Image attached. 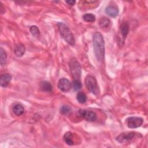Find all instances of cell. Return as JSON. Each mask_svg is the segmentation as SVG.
Here are the masks:
<instances>
[{"label":"cell","mask_w":148,"mask_h":148,"mask_svg":"<svg viewBox=\"0 0 148 148\" xmlns=\"http://www.w3.org/2000/svg\"><path fill=\"white\" fill-rule=\"evenodd\" d=\"M93 47L96 59L101 62L105 57V42L102 34L95 32L93 35Z\"/></svg>","instance_id":"obj_1"},{"label":"cell","mask_w":148,"mask_h":148,"mask_svg":"<svg viewBox=\"0 0 148 148\" xmlns=\"http://www.w3.org/2000/svg\"><path fill=\"white\" fill-rule=\"evenodd\" d=\"M58 28L60 34L62 38L70 45L73 46L75 45V38L72 33L71 31L69 29L68 27L63 23H58L57 24Z\"/></svg>","instance_id":"obj_2"},{"label":"cell","mask_w":148,"mask_h":148,"mask_svg":"<svg viewBox=\"0 0 148 148\" xmlns=\"http://www.w3.org/2000/svg\"><path fill=\"white\" fill-rule=\"evenodd\" d=\"M85 84L92 94L98 95L99 93V88L95 77L92 75H88L85 79Z\"/></svg>","instance_id":"obj_3"},{"label":"cell","mask_w":148,"mask_h":148,"mask_svg":"<svg viewBox=\"0 0 148 148\" xmlns=\"http://www.w3.org/2000/svg\"><path fill=\"white\" fill-rule=\"evenodd\" d=\"M69 68L74 79L79 80L81 76V66L80 63L75 59L71 60L69 62Z\"/></svg>","instance_id":"obj_4"},{"label":"cell","mask_w":148,"mask_h":148,"mask_svg":"<svg viewBox=\"0 0 148 148\" xmlns=\"http://www.w3.org/2000/svg\"><path fill=\"white\" fill-rule=\"evenodd\" d=\"M138 134V133L133 131L123 132L116 137V140L120 143H128L131 142Z\"/></svg>","instance_id":"obj_5"},{"label":"cell","mask_w":148,"mask_h":148,"mask_svg":"<svg viewBox=\"0 0 148 148\" xmlns=\"http://www.w3.org/2000/svg\"><path fill=\"white\" fill-rule=\"evenodd\" d=\"M77 116L83 118L88 121H94L96 120V114L91 110L85 109H79L77 111Z\"/></svg>","instance_id":"obj_6"},{"label":"cell","mask_w":148,"mask_h":148,"mask_svg":"<svg viewBox=\"0 0 148 148\" xmlns=\"http://www.w3.org/2000/svg\"><path fill=\"white\" fill-rule=\"evenodd\" d=\"M143 122V120L139 117H130L127 119V124L130 128H136L140 127Z\"/></svg>","instance_id":"obj_7"},{"label":"cell","mask_w":148,"mask_h":148,"mask_svg":"<svg viewBox=\"0 0 148 148\" xmlns=\"http://www.w3.org/2000/svg\"><path fill=\"white\" fill-rule=\"evenodd\" d=\"M58 88L63 92H67L69 91L72 87V83L66 78H61L58 82Z\"/></svg>","instance_id":"obj_8"},{"label":"cell","mask_w":148,"mask_h":148,"mask_svg":"<svg viewBox=\"0 0 148 148\" xmlns=\"http://www.w3.org/2000/svg\"><path fill=\"white\" fill-rule=\"evenodd\" d=\"M105 13L110 17H115L119 14V9L115 6L110 5L105 8Z\"/></svg>","instance_id":"obj_9"},{"label":"cell","mask_w":148,"mask_h":148,"mask_svg":"<svg viewBox=\"0 0 148 148\" xmlns=\"http://www.w3.org/2000/svg\"><path fill=\"white\" fill-rule=\"evenodd\" d=\"M12 76L9 73H5L1 75L0 77V84L2 87H6L12 80Z\"/></svg>","instance_id":"obj_10"},{"label":"cell","mask_w":148,"mask_h":148,"mask_svg":"<svg viewBox=\"0 0 148 148\" xmlns=\"http://www.w3.org/2000/svg\"><path fill=\"white\" fill-rule=\"evenodd\" d=\"M130 30L129 24L127 22L122 23L120 27V32L123 39V40L126 38Z\"/></svg>","instance_id":"obj_11"},{"label":"cell","mask_w":148,"mask_h":148,"mask_svg":"<svg viewBox=\"0 0 148 148\" xmlns=\"http://www.w3.org/2000/svg\"><path fill=\"white\" fill-rule=\"evenodd\" d=\"M112 25L110 20L105 17H103L100 18L99 21V25L103 29H106L109 28Z\"/></svg>","instance_id":"obj_12"},{"label":"cell","mask_w":148,"mask_h":148,"mask_svg":"<svg viewBox=\"0 0 148 148\" xmlns=\"http://www.w3.org/2000/svg\"><path fill=\"white\" fill-rule=\"evenodd\" d=\"M25 48L23 44L19 43L15 46L14 52L17 57H21L25 53Z\"/></svg>","instance_id":"obj_13"},{"label":"cell","mask_w":148,"mask_h":148,"mask_svg":"<svg viewBox=\"0 0 148 148\" xmlns=\"http://www.w3.org/2000/svg\"><path fill=\"white\" fill-rule=\"evenodd\" d=\"M40 88L45 92H51L52 91V86L47 81H42L40 83Z\"/></svg>","instance_id":"obj_14"},{"label":"cell","mask_w":148,"mask_h":148,"mask_svg":"<svg viewBox=\"0 0 148 148\" xmlns=\"http://www.w3.org/2000/svg\"><path fill=\"white\" fill-rule=\"evenodd\" d=\"M13 111L16 116H21L24 112V108L21 104L17 103L14 106Z\"/></svg>","instance_id":"obj_15"},{"label":"cell","mask_w":148,"mask_h":148,"mask_svg":"<svg viewBox=\"0 0 148 148\" xmlns=\"http://www.w3.org/2000/svg\"><path fill=\"white\" fill-rule=\"evenodd\" d=\"M7 60V54L5 49L2 47L0 48V63L2 66L5 65Z\"/></svg>","instance_id":"obj_16"},{"label":"cell","mask_w":148,"mask_h":148,"mask_svg":"<svg viewBox=\"0 0 148 148\" xmlns=\"http://www.w3.org/2000/svg\"><path fill=\"white\" fill-rule=\"evenodd\" d=\"M64 139L65 143L69 146H72L73 145V141L72 140V134L71 132H67L64 136Z\"/></svg>","instance_id":"obj_17"},{"label":"cell","mask_w":148,"mask_h":148,"mask_svg":"<svg viewBox=\"0 0 148 148\" xmlns=\"http://www.w3.org/2000/svg\"><path fill=\"white\" fill-rule=\"evenodd\" d=\"M29 31L31 34L35 38H39L40 36V31L38 27L36 25H32L30 27Z\"/></svg>","instance_id":"obj_18"},{"label":"cell","mask_w":148,"mask_h":148,"mask_svg":"<svg viewBox=\"0 0 148 148\" xmlns=\"http://www.w3.org/2000/svg\"><path fill=\"white\" fill-rule=\"evenodd\" d=\"M82 17L87 22H94L95 20V16L92 13H86L83 14Z\"/></svg>","instance_id":"obj_19"},{"label":"cell","mask_w":148,"mask_h":148,"mask_svg":"<svg viewBox=\"0 0 148 148\" xmlns=\"http://www.w3.org/2000/svg\"><path fill=\"white\" fill-rule=\"evenodd\" d=\"M82 83L80 81V80H77V79H74V80L73 81L72 83V87L73 88V91H79L81 88H82Z\"/></svg>","instance_id":"obj_20"},{"label":"cell","mask_w":148,"mask_h":148,"mask_svg":"<svg viewBox=\"0 0 148 148\" xmlns=\"http://www.w3.org/2000/svg\"><path fill=\"white\" fill-rule=\"evenodd\" d=\"M76 98L77 101L80 103H84L86 102L87 100V97L86 95L83 92H79L77 93Z\"/></svg>","instance_id":"obj_21"},{"label":"cell","mask_w":148,"mask_h":148,"mask_svg":"<svg viewBox=\"0 0 148 148\" xmlns=\"http://www.w3.org/2000/svg\"><path fill=\"white\" fill-rule=\"evenodd\" d=\"M71 112H72V109L71 107L67 105H64L60 109V113L64 115L70 114Z\"/></svg>","instance_id":"obj_22"},{"label":"cell","mask_w":148,"mask_h":148,"mask_svg":"<svg viewBox=\"0 0 148 148\" xmlns=\"http://www.w3.org/2000/svg\"><path fill=\"white\" fill-rule=\"evenodd\" d=\"M65 2L66 3L71 6H73L76 3V1H66Z\"/></svg>","instance_id":"obj_23"}]
</instances>
